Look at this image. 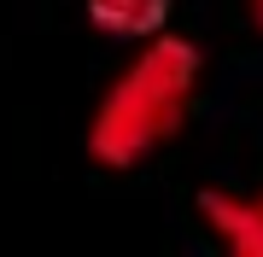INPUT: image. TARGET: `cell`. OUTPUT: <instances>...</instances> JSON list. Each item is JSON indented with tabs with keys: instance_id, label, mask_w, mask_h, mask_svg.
Returning <instances> with one entry per match:
<instances>
[{
	"instance_id": "cell-1",
	"label": "cell",
	"mask_w": 263,
	"mask_h": 257,
	"mask_svg": "<svg viewBox=\"0 0 263 257\" xmlns=\"http://www.w3.org/2000/svg\"><path fill=\"white\" fill-rule=\"evenodd\" d=\"M193 88H199V47L181 35H152L141 58L105 88L94 123H88V152L105 170L141 164L187 123Z\"/></svg>"
},
{
	"instance_id": "cell-2",
	"label": "cell",
	"mask_w": 263,
	"mask_h": 257,
	"mask_svg": "<svg viewBox=\"0 0 263 257\" xmlns=\"http://www.w3.org/2000/svg\"><path fill=\"white\" fill-rule=\"evenodd\" d=\"M199 210L216 234L246 257H263V199H228V193H199Z\"/></svg>"
},
{
	"instance_id": "cell-3",
	"label": "cell",
	"mask_w": 263,
	"mask_h": 257,
	"mask_svg": "<svg viewBox=\"0 0 263 257\" xmlns=\"http://www.w3.org/2000/svg\"><path fill=\"white\" fill-rule=\"evenodd\" d=\"M170 0H88V18L105 35H158Z\"/></svg>"
},
{
	"instance_id": "cell-4",
	"label": "cell",
	"mask_w": 263,
	"mask_h": 257,
	"mask_svg": "<svg viewBox=\"0 0 263 257\" xmlns=\"http://www.w3.org/2000/svg\"><path fill=\"white\" fill-rule=\"evenodd\" d=\"M252 18H257V24H263V0H252Z\"/></svg>"
}]
</instances>
